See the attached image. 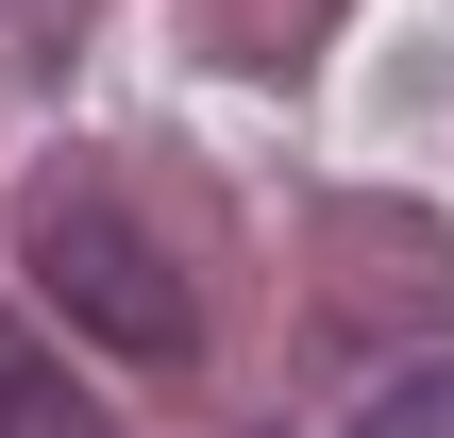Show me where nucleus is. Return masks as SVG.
<instances>
[{
	"instance_id": "nucleus-1",
	"label": "nucleus",
	"mask_w": 454,
	"mask_h": 438,
	"mask_svg": "<svg viewBox=\"0 0 454 438\" xmlns=\"http://www.w3.org/2000/svg\"><path fill=\"white\" fill-rule=\"evenodd\" d=\"M17 270H34V304H51V321H84V338H101V354H135V371H168V354L202 338L185 270H168L101 186H51V203L17 219Z\"/></svg>"
},
{
	"instance_id": "nucleus-2",
	"label": "nucleus",
	"mask_w": 454,
	"mask_h": 438,
	"mask_svg": "<svg viewBox=\"0 0 454 438\" xmlns=\"http://www.w3.org/2000/svg\"><path fill=\"white\" fill-rule=\"evenodd\" d=\"M0 438H101V405L34 354V321H17V304H0Z\"/></svg>"
},
{
	"instance_id": "nucleus-3",
	"label": "nucleus",
	"mask_w": 454,
	"mask_h": 438,
	"mask_svg": "<svg viewBox=\"0 0 454 438\" xmlns=\"http://www.w3.org/2000/svg\"><path fill=\"white\" fill-rule=\"evenodd\" d=\"M337 438H454V354H421V371H404L371 422H337Z\"/></svg>"
}]
</instances>
